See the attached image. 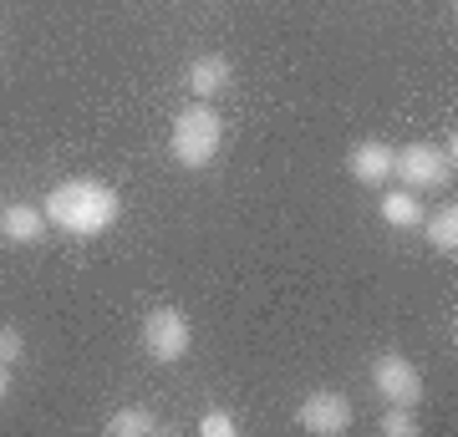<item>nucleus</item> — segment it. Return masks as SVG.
I'll list each match as a JSON object with an SVG mask.
<instances>
[{
    "label": "nucleus",
    "instance_id": "obj_10",
    "mask_svg": "<svg viewBox=\"0 0 458 437\" xmlns=\"http://www.w3.org/2000/svg\"><path fill=\"white\" fill-rule=\"evenodd\" d=\"M377 214H382V224H393V229H418V224H423V204H418L412 189H393V194H382V198H377Z\"/></svg>",
    "mask_w": 458,
    "mask_h": 437
},
{
    "label": "nucleus",
    "instance_id": "obj_9",
    "mask_svg": "<svg viewBox=\"0 0 458 437\" xmlns=\"http://www.w3.org/2000/svg\"><path fill=\"white\" fill-rule=\"evenodd\" d=\"M41 234H47L41 204H5L0 209V240L5 244H41Z\"/></svg>",
    "mask_w": 458,
    "mask_h": 437
},
{
    "label": "nucleus",
    "instance_id": "obj_2",
    "mask_svg": "<svg viewBox=\"0 0 458 437\" xmlns=\"http://www.w3.org/2000/svg\"><path fill=\"white\" fill-rule=\"evenodd\" d=\"M219 143H225V122L214 113L209 102H189L179 117H174V132H168V153L179 168L199 173V168H209L219 158Z\"/></svg>",
    "mask_w": 458,
    "mask_h": 437
},
{
    "label": "nucleus",
    "instance_id": "obj_15",
    "mask_svg": "<svg viewBox=\"0 0 458 437\" xmlns=\"http://www.w3.org/2000/svg\"><path fill=\"white\" fill-rule=\"evenodd\" d=\"M21 357H26V336H21L16 325H0V361H5V366H16Z\"/></svg>",
    "mask_w": 458,
    "mask_h": 437
},
{
    "label": "nucleus",
    "instance_id": "obj_6",
    "mask_svg": "<svg viewBox=\"0 0 458 437\" xmlns=\"http://www.w3.org/2000/svg\"><path fill=\"white\" fill-rule=\"evenodd\" d=\"M352 417H357V412H352V397H346V391H331V387L306 391L301 407H295V422L311 437H342L346 427H352Z\"/></svg>",
    "mask_w": 458,
    "mask_h": 437
},
{
    "label": "nucleus",
    "instance_id": "obj_3",
    "mask_svg": "<svg viewBox=\"0 0 458 437\" xmlns=\"http://www.w3.org/2000/svg\"><path fill=\"white\" fill-rule=\"evenodd\" d=\"M454 168L458 163H448V153L438 143H408L393 153V179H403V189H412V194H438V189H448Z\"/></svg>",
    "mask_w": 458,
    "mask_h": 437
},
{
    "label": "nucleus",
    "instance_id": "obj_11",
    "mask_svg": "<svg viewBox=\"0 0 458 437\" xmlns=\"http://www.w3.org/2000/svg\"><path fill=\"white\" fill-rule=\"evenodd\" d=\"M423 229H428V244L438 255H448V259L458 255V204H443V209L423 214Z\"/></svg>",
    "mask_w": 458,
    "mask_h": 437
},
{
    "label": "nucleus",
    "instance_id": "obj_13",
    "mask_svg": "<svg viewBox=\"0 0 458 437\" xmlns=\"http://www.w3.org/2000/svg\"><path fill=\"white\" fill-rule=\"evenodd\" d=\"M418 407H393L387 402V412H382V422H377V433L382 437H418Z\"/></svg>",
    "mask_w": 458,
    "mask_h": 437
},
{
    "label": "nucleus",
    "instance_id": "obj_7",
    "mask_svg": "<svg viewBox=\"0 0 458 437\" xmlns=\"http://www.w3.org/2000/svg\"><path fill=\"white\" fill-rule=\"evenodd\" d=\"M393 153L397 147H387L382 138H367V143H357L346 153V173L357 183H367V189H377V183L393 179Z\"/></svg>",
    "mask_w": 458,
    "mask_h": 437
},
{
    "label": "nucleus",
    "instance_id": "obj_14",
    "mask_svg": "<svg viewBox=\"0 0 458 437\" xmlns=\"http://www.w3.org/2000/svg\"><path fill=\"white\" fill-rule=\"evenodd\" d=\"M234 433H240V422H234V412H225V407H214V412L199 417V437H234Z\"/></svg>",
    "mask_w": 458,
    "mask_h": 437
},
{
    "label": "nucleus",
    "instance_id": "obj_4",
    "mask_svg": "<svg viewBox=\"0 0 458 437\" xmlns=\"http://www.w3.org/2000/svg\"><path fill=\"white\" fill-rule=\"evenodd\" d=\"M138 340H143L148 361H158V366H174V361L189 357V346H194V325H189V315L174 306H158L143 315V331H138Z\"/></svg>",
    "mask_w": 458,
    "mask_h": 437
},
{
    "label": "nucleus",
    "instance_id": "obj_5",
    "mask_svg": "<svg viewBox=\"0 0 458 437\" xmlns=\"http://www.w3.org/2000/svg\"><path fill=\"white\" fill-rule=\"evenodd\" d=\"M367 376H372V387H377L382 402H393V407H418L423 402V372H418L403 351H382V357L367 366Z\"/></svg>",
    "mask_w": 458,
    "mask_h": 437
},
{
    "label": "nucleus",
    "instance_id": "obj_1",
    "mask_svg": "<svg viewBox=\"0 0 458 437\" xmlns=\"http://www.w3.org/2000/svg\"><path fill=\"white\" fill-rule=\"evenodd\" d=\"M41 214L51 229H62L72 240H98L123 219V198L102 179H62L41 198Z\"/></svg>",
    "mask_w": 458,
    "mask_h": 437
},
{
    "label": "nucleus",
    "instance_id": "obj_8",
    "mask_svg": "<svg viewBox=\"0 0 458 437\" xmlns=\"http://www.w3.org/2000/svg\"><path fill=\"white\" fill-rule=\"evenodd\" d=\"M229 81H234V66L225 62V56H194L189 62V71H183V87H189V97L194 102H214L219 92H229Z\"/></svg>",
    "mask_w": 458,
    "mask_h": 437
},
{
    "label": "nucleus",
    "instance_id": "obj_16",
    "mask_svg": "<svg viewBox=\"0 0 458 437\" xmlns=\"http://www.w3.org/2000/svg\"><path fill=\"white\" fill-rule=\"evenodd\" d=\"M5 391H11V366L0 361V402H5Z\"/></svg>",
    "mask_w": 458,
    "mask_h": 437
},
{
    "label": "nucleus",
    "instance_id": "obj_12",
    "mask_svg": "<svg viewBox=\"0 0 458 437\" xmlns=\"http://www.w3.org/2000/svg\"><path fill=\"white\" fill-rule=\"evenodd\" d=\"M158 433V417L148 407H117L107 417V437H153Z\"/></svg>",
    "mask_w": 458,
    "mask_h": 437
}]
</instances>
